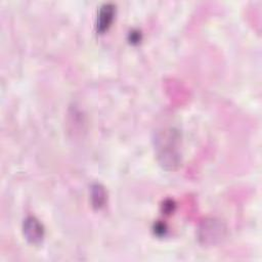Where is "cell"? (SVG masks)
Masks as SVG:
<instances>
[{
  "mask_svg": "<svg viewBox=\"0 0 262 262\" xmlns=\"http://www.w3.org/2000/svg\"><path fill=\"white\" fill-rule=\"evenodd\" d=\"M24 235L31 244H39L43 239L44 229L42 224L35 217H28L24 222Z\"/></svg>",
  "mask_w": 262,
  "mask_h": 262,
  "instance_id": "obj_1",
  "label": "cell"
},
{
  "mask_svg": "<svg viewBox=\"0 0 262 262\" xmlns=\"http://www.w3.org/2000/svg\"><path fill=\"white\" fill-rule=\"evenodd\" d=\"M115 15V6L112 3H104L100 6L97 15V31L102 33L108 29Z\"/></svg>",
  "mask_w": 262,
  "mask_h": 262,
  "instance_id": "obj_2",
  "label": "cell"
},
{
  "mask_svg": "<svg viewBox=\"0 0 262 262\" xmlns=\"http://www.w3.org/2000/svg\"><path fill=\"white\" fill-rule=\"evenodd\" d=\"M91 198L93 206L96 208H100L103 206L105 201V191L103 187L99 184H94L91 189Z\"/></svg>",
  "mask_w": 262,
  "mask_h": 262,
  "instance_id": "obj_3",
  "label": "cell"
},
{
  "mask_svg": "<svg viewBox=\"0 0 262 262\" xmlns=\"http://www.w3.org/2000/svg\"><path fill=\"white\" fill-rule=\"evenodd\" d=\"M140 40V36L138 33H131V41L132 42H137Z\"/></svg>",
  "mask_w": 262,
  "mask_h": 262,
  "instance_id": "obj_4",
  "label": "cell"
}]
</instances>
